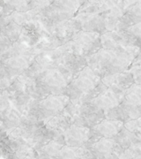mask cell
<instances>
[{
  "instance_id": "obj_7",
  "label": "cell",
  "mask_w": 141,
  "mask_h": 159,
  "mask_svg": "<svg viewBox=\"0 0 141 159\" xmlns=\"http://www.w3.org/2000/svg\"><path fill=\"white\" fill-rule=\"evenodd\" d=\"M90 131L86 127L73 125L64 134L65 142L69 146H80L89 139Z\"/></svg>"
},
{
  "instance_id": "obj_4",
  "label": "cell",
  "mask_w": 141,
  "mask_h": 159,
  "mask_svg": "<svg viewBox=\"0 0 141 159\" xmlns=\"http://www.w3.org/2000/svg\"><path fill=\"white\" fill-rule=\"evenodd\" d=\"M125 94L126 91L107 88L98 97L94 98L90 103L95 108L105 111L119 106L124 101Z\"/></svg>"
},
{
  "instance_id": "obj_5",
  "label": "cell",
  "mask_w": 141,
  "mask_h": 159,
  "mask_svg": "<svg viewBox=\"0 0 141 159\" xmlns=\"http://www.w3.org/2000/svg\"><path fill=\"white\" fill-rule=\"evenodd\" d=\"M35 58L33 54L17 55L2 61V67L11 76L19 77L35 62Z\"/></svg>"
},
{
  "instance_id": "obj_11",
  "label": "cell",
  "mask_w": 141,
  "mask_h": 159,
  "mask_svg": "<svg viewBox=\"0 0 141 159\" xmlns=\"http://www.w3.org/2000/svg\"><path fill=\"white\" fill-rule=\"evenodd\" d=\"M127 31L132 34L135 38H141V23L131 26L127 29Z\"/></svg>"
},
{
  "instance_id": "obj_1",
  "label": "cell",
  "mask_w": 141,
  "mask_h": 159,
  "mask_svg": "<svg viewBox=\"0 0 141 159\" xmlns=\"http://www.w3.org/2000/svg\"><path fill=\"white\" fill-rule=\"evenodd\" d=\"M74 75L75 74L63 66L46 69L37 80V84L41 86L49 96L64 95L67 87L73 80Z\"/></svg>"
},
{
  "instance_id": "obj_3",
  "label": "cell",
  "mask_w": 141,
  "mask_h": 159,
  "mask_svg": "<svg viewBox=\"0 0 141 159\" xmlns=\"http://www.w3.org/2000/svg\"><path fill=\"white\" fill-rule=\"evenodd\" d=\"M71 102V98L66 95H50L41 100L38 108V119H49L61 113Z\"/></svg>"
},
{
  "instance_id": "obj_9",
  "label": "cell",
  "mask_w": 141,
  "mask_h": 159,
  "mask_svg": "<svg viewBox=\"0 0 141 159\" xmlns=\"http://www.w3.org/2000/svg\"><path fill=\"white\" fill-rule=\"evenodd\" d=\"M22 30L23 27L18 25L13 21H11L9 24L6 25L5 27H2V33H1V34L6 36L11 43H14L15 42H17L19 40L20 34L22 33Z\"/></svg>"
},
{
  "instance_id": "obj_2",
  "label": "cell",
  "mask_w": 141,
  "mask_h": 159,
  "mask_svg": "<svg viewBox=\"0 0 141 159\" xmlns=\"http://www.w3.org/2000/svg\"><path fill=\"white\" fill-rule=\"evenodd\" d=\"M101 82L102 77L97 75L89 66H86L83 70L75 74L64 95L71 99H77L95 89Z\"/></svg>"
},
{
  "instance_id": "obj_6",
  "label": "cell",
  "mask_w": 141,
  "mask_h": 159,
  "mask_svg": "<svg viewBox=\"0 0 141 159\" xmlns=\"http://www.w3.org/2000/svg\"><path fill=\"white\" fill-rule=\"evenodd\" d=\"M102 82L107 88L126 91L134 84V78L128 70L120 74L106 75L102 78Z\"/></svg>"
},
{
  "instance_id": "obj_8",
  "label": "cell",
  "mask_w": 141,
  "mask_h": 159,
  "mask_svg": "<svg viewBox=\"0 0 141 159\" xmlns=\"http://www.w3.org/2000/svg\"><path fill=\"white\" fill-rule=\"evenodd\" d=\"M123 122L119 120H112V119H105L101 121L98 125H96L94 130L96 134H101L102 136L106 138L117 135L120 131L123 129Z\"/></svg>"
},
{
  "instance_id": "obj_10",
  "label": "cell",
  "mask_w": 141,
  "mask_h": 159,
  "mask_svg": "<svg viewBox=\"0 0 141 159\" xmlns=\"http://www.w3.org/2000/svg\"><path fill=\"white\" fill-rule=\"evenodd\" d=\"M127 14L133 25L141 23V2H137V4L127 12Z\"/></svg>"
}]
</instances>
